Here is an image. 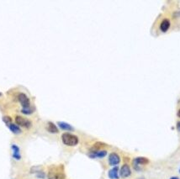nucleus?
<instances>
[{"label": "nucleus", "mask_w": 180, "mask_h": 179, "mask_svg": "<svg viewBox=\"0 0 180 179\" xmlns=\"http://www.w3.org/2000/svg\"><path fill=\"white\" fill-rule=\"evenodd\" d=\"M15 122H16V124H18L19 126H21V127H25L26 129H29L31 127V122L29 119H26L22 116H20L18 115L15 117Z\"/></svg>", "instance_id": "3"}, {"label": "nucleus", "mask_w": 180, "mask_h": 179, "mask_svg": "<svg viewBox=\"0 0 180 179\" xmlns=\"http://www.w3.org/2000/svg\"><path fill=\"white\" fill-rule=\"evenodd\" d=\"M2 95H3V94H2V93H0V97H1Z\"/></svg>", "instance_id": "21"}, {"label": "nucleus", "mask_w": 180, "mask_h": 179, "mask_svg": "<svg viewBox=\"0 0 180 179\" xmlns=\"http://www.w3.org/2000/svg\"><path fill=\"white\" fill-rule=\"evenodd\" d=\"M11 149H12V151H13V158L17 160V161H20L21 159V155H20V150L19 148V146L17 145H11Z\"/></svg>", "instance_id": "9"}, {"label": "nucleus", "mask_w": 180, "mask_h": 179, "mask_svg": "<svg viewBox=\"0 0 180 179\" xmlns=\"http://www.w3.org/2000/svg\"><path fill=\"white\" fill-rule=\"evenodd\" d=\"M170 27V21L167 19H163L161 25H160V30H162L163 32H167L168 29Z\"/></svg>", "instance_id": "14"}, {"label": "nucleus", "mask_w": 180, "mask_h": 179, "mask_svg": "<svg viewBox=\"0 0 180 179\" xmlns=\"http://www.w3.org/2000/svg\"><path fill=\"white\" fill-rule=\"evenodd\" d=\"M170 179H178V178L177 177H172V178H171Z\"/></svg>", "instance_id": "18"}, {"label": "nucleus", "mask_w": 180, "mask_h": 179, "mask_svg": "<svg viewBox=\"0 0 180 179\" xmlns=\"http://www.w3.org/2000/svg\"><path fill=\"white\" fill-rule=\"evenodd\" d=\"M3 121H4L7 125H8V124L12 123V119H11L9 116H4V117H3Z\"/></svg>", "instance_id": "16"}, {"label": "nucleus", "mask_w": 180, "mask_h": 179, "mask_svg": "<svg viewBox=\"0 0 180 179\" xmlns=\"http://www.w3.org/2000/svg\"><path fill=\"white\" fill-rule=\"evenodd\" d=\"M148 163H149V160L147 158L142 157L135 158L134 161H133V165H134V167H135L136 170H139L138 166L140 165H146Z\"/></svg>", "instance_id": "5"}, {"label": "nucleus", "mask_w": 180, "mask_h": 179, "mask_svg": "<svg viewBox=\"0 0 180 179\" xmlns=\"http://www.w3.org/2000/svg\"><path fill=\"white\" fill-rule=\"evenodd\" d=\"M120 162L119 155L116 153H111L109 156V163L110 166H117Z\"/></svg>", "instance_id": "7"}, {"label": "nucleus", "mask_w": 180, "mask_h": 179, "mask_svg": "<svg viewBox=\"0 0 180 179\" xmlns=\"http://www.w3.org/2000/svg\"><path fill=\"white\" fill-rule=\"evenodd\" d=\"M107 155L106 151H92L88 153V157L90 158H103Z\"/></svg>", "instance_id": "8"}, {"label": "nucleus", "mask_w": 180, "mask_h": 179, "mask_svg": "<svg viewBox=\"0 0 180 179\" xmlns=\"http://www.w3.org/2000/svg\"><path fill=\"white\" fill-rule=\"evenodd\" d=\"M179 172H180V169H179Z\"/></svg>", "instance_id": "22"}, {"label": "nucleus", "mask_w": 180, "mask_h": 179, "mask_svg": "<svg viewBox=\"0 0 180 179\" xmlns=\"http://www.w3.org/2000/svg\"><path fill=\"white\" fill-rule=\"evenodd\" d=\"M178 130H180V123H178Z\"/></svg>", "instance_id": "20"}, {"label": "nucleus", "mask_w": 180, "mask_h": 179, "mask_svg": "<svg viewBox=\"0 0 180 179\" xmlns=\"http://www.w3.org/2000/svg\"><path fill=\"white\" fill-rule=\"evenodd\" d=\"M18 100L20 103L23 109H27L30 107V98L27 97V95L24 93H20L18 95Z\"/></svg>", "instance_id": "4"}, {"label": "nucleus", "mask_w": 180, "mask_h": 179, "mask_svg": "<svg viewBox=\"0 0 180 179\" xmlns=\"http://www.w3.org/2000/svg\"><path fill=\"white\" fill-rule=\"evenodd\" d=\"M178 117L180 118V109L178 110Z\"/></svg>", "instance_id": "19"}, {"label": "nucleus", "mask_w": 180, "mask_h": 179, "mask_svg": "<svg viewBox=\"0 0 180 179\" xmlns=\"http://www.w3.org/2000/svg\"><path fill=\"white\" fill-rule=\"evenodd\" d=\"M59 128H61L63 130H67V131H73L74 130V128L71 124H68V123H65V122H58L57 123Z\"/></svg>", "instance_id": "12"}, {"label": "nucleus", "mask_w": 180, "mask_h": 179, "mask_svg": "<svg viewBox=\"0 0 180 179\" xmlns=\"http://www.w3.org/2000/svg\"><path fill=\"white\" fill-rule=\"evenodd\" d=\"M47 177L49 179H65L66 175L63 165H53L50 166Z\"/></svg>", "instance_id": "1"}, {"label": "nucleus", "mask_w": 180, "mask_h": 179, "mask_svg": "<svg viewBox=\"0 0 180 179\" xmlns=\"http://www.w3.org/2000/svg\"><path fill=\"white\" fill-rule=\"evenodd\" d=\"M109 178L110 179H119V168L117 166L113 167L109 171Z\"/></svg>", "instance_id": "10"}, {"label": "nucleus", "mask_w": 180, "mask_h": 179, "mask_svg": "<svg viewBox=\"0 0 180 179\" xmlns=\"http://www.w3.org/2000/svg\"><path fill=\"white\" fill-rule=\"evenodd\" d=\"M34 109H32L31 107L30 108H27V109H22L21 112L25 115H31L33 112H34Z\"/></svg>", "instance_id": "15"}, {"label": "nucleus", "mask_w": 180, "mask_h": 179, "mask_svg": "<svg viewBox=\"0 0 180 179\" xmlns=\"http://www.w3.org/2000/svg\"><path fill=\"white\" fill-rule=\"evenodd\" d=\"M9 129L11 130V132L14 133V134H15V135H19V134H20L21 133V130L20 128V126L16 124H13V123H11V124H9L7 125Z\"/></svg>", "instance_id": "13"}, {"label": "nucleus", "mask_w": 180, "mask_h": 179, "mask_svg": "<svg viewBox=\"0 0 180 179\" xmlns=\"http://www.w3.org/2000/svg\"><path fill=\"white\" fill-rule=\"evenodd\" d=\"M46 130L49 133H52V134H57L59 132V130L57 128V126L52 122H48L47 124H46Z\"/></svg>", "instance_id": "11"}, {"label": "nucleus", "mask_w": 180, "mask_h": 179, "mask_svg": "<svg viewBox=\"0 0 180 179\" xmlns=\"http://www.w3.org/2000/svg\"><path fill=\"white\" fill-rule=\"evenodd\" d=\"M130 174H131V171H130V168L129 165L124 164V165L121 166L120 171V175L121 178H128V177L130 176Z\"/></svg>", "instance_id": "6"}, {"label": "nucleus", "mask_w": 180, "mask_h": 179, "mask_svg": "<svg viewBox=\"0 0 180 179\" xmlns=\"http://www.w3.org/2000/svg\"><path fill=\"white\" fill-rule=\"evenodd\" d=\"M35 173H36L37 178H46V174H45V172H42V171L39 170L38 172H36Z\"/></svg>", "instance_id": "17"}, {"label": "nucleus", "mask_w": 180, "mask_h": 179, "mask_svg": "<svg viewBox=\"0 0 180 179\" xmlns=\"http://www.w3.org/2000/svg\"><path fill=\"white\" fill-rule=\"evenodd\" d=\"M62 141L63 144L68 146H75L78 144L79 140L78 137L75 135L70 134V133H64L62 135Z\"/></svg>", "instance_id": "2"}]
</instances>
